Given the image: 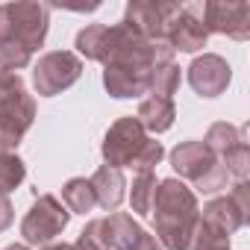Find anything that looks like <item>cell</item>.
Instances as JSON below:
<instances>
[{
	"label": "cell",
	"instance_id": "cell-25",
	"mask_svg": "<svg viewBox=\"0 0 250 250\" xmlns=\"http://www.w3.org/2000/svg\"><path fill=\"white\" fill-rule=\"evenodd\" d=\"M42 250H74V244H68V241H53V244H47V247H42Z\"/></svg>",
	"mask_w": 250,
	"mask_h": 250
},
{
	"label": "cell",
	"instance_id": "cell-12",
	"mask_svg": "<svg viewBox=\"0 0 250 250\" xmlns=\"http://www.w3.org/2000/svg\"><path fill=\"white\" fill-rule=\"evenodd\" d=\"M200 218L206 224H215L218 229H224L227 235L238 232L241 227H247L250 221V186L247 183H235L224 197L209 200L200 209Z\"/></svg>",
	"mask_w": 250,
	"mask_h": 250
},
{
	"label": "cell",
	"instance_id": "cell-13",
	"mask_svg": "<svg viewBox=\"0 0 250 250\" xmlns=\"http://www.w3.org/2000/svg\"><path fill=\"white\" fill-rule=\"evenodd\" d=\"M200 21L206 33H218L235 42L250 39V3H244V0H209V3H203Z\"/></svg>",
	"mask_w": 250,
	"mask_h": 250
},
{
	"label": "cell",
	"instance_id": "cell-5",
	"mask_svg": "<svg viewBox=\"0 0 250 250\" xmlns=\"http://www.w3.org/2000/svg\"><path fill=\"white\" fill-rule=\"evenodd\" d=\"M50 30V6L21 0V3H0V44H15L36 53Z\"/></svg>",
	"mask_w": 250,
	"mask_h": 250
},
{
	"label": "cell",
	"instance_id": "cell-19",
	"mask_svg": "<svg viewBox=\"0 0 250 250\" xmlns=\"http://www.w3.org/2000/svg\"><path fill=\"white\" fill-rule=\"evenodd\" d=\"M62 203L68 212H77V215H88L97 209V197H94V188L85 177H74L62 186Z\"/></svg>",
	"mask_w": 250,
	"mask_h": 250
},
{
	"label": "cell",
	"instance_id": "cell-3",
	"mask_svg": "<svg viewBox=\"0 0 250 250\" xmlns=\"http://www.w3.org/2000/svg\"><path fill=\"white\" fill-rule=\"evenodd\" d=\"M100 153L109 168H118V171L133 168L139 174V171H153L162 162L165 147H162V142H156L153 136L145 133L136 115H124L106 130Z\"/></svg>",
	"mask_w": 250,
	"mask_h": 250
},
{
	"label": "cell",
	"instance_id": "cell-26",
	"mask_svg": "<svg viewBox=\"0 0 250 250\" xmlns=\"http://www.w3.org/2000/svg\"><path fill=\"white\" fill-rule=\"evenodd\" d=\"M3 250H30L27 244H9V247H3Z\"/></svg>",
	"mask_w": 250,
	"mask_h": 250
},
{
	"label": "cell",
	"instance_id": "cell-7",
	"mask_svg": "<svg viewBox=\"0 0 250 250\" xmlns=\"http://www.w3.org/2000/svg\"><path fill=\"white\" fill-rule=\"evenodd\" d=\"M71 212L65 209V203L53 194H36L33 206L27 209L24 221H21V235L27 247H47L53 244L56 235H62V229L68 227Z\"/></svg>",
	"mask_w": 250,
	"mask_h": 250
},
{
	"label": "cell",
	"instance_id": "cell-14",
	"mask_svg": "<svg viewBox=\"0 0 250 250\" xmlns=\"http://www.w3.org/2000/svg\"><path fill=\"white\" fill-rule=\"evenodd\" d=\"M232 80V68L224 56L218 53H203L188 65V85L200 94V97H218L227 91Z\"/></svg>",
	"mask_w": 250,
	"mask_h": 250
},
{
	"label": "cell",
	"instance_id": "cell-17",
	"mask_svg": "<svg viewBox=\"0 0 250 250\" xmlns=\"http://www.w3.org/2000/svg\"><path fill=\"white\" fill-rule=\"evenodd\" d=\"M88 183H91L94 197H97V206H100L103 212H115V209L124 203V194H127V191H124V188H127L124 171L109 168V165H100Z\"/></svg>",
	"mask_w": 250,
	"mask_h": 250
},
{
	"label": "cell",
	"instance_id": "cell-18",
	"mask_svg": "<svg viewBox=\"0 0 250 250\" xmlns=\"http://www.w3.org/2000/svg\"><path fill=\"white\" fill-rule=\"evenodd\" d=\"M77 56H85L91 62H106L109 56V24H88L77 33Z\"/></svg>",
	"mask_w": 250,
	"mask_h": 250
},
{
	"label": "cell",
	"instance_id": "cell-23",
	"mask_svg": "<svg viewBox=\"0 0 250 250\" xmlns=\"http://www.w3.org/2000/svg\"><path fill=\"white\" fill-rule=\"evenodd\" d=\"M191 250H229V235L224 229H218L215 224H206L200 218L194 241H191Z\"/></svg>",
	"mask_w": 250,
	"mask_h": 250
},
{
	"label": "cell",
	"instance_id": "cell-4",
	"mask_svg": "<svg viewBox=\"0 0 250 250\" xmlns=\"http://www.w3.org/2000/svg\"><path fill=\"white\" fill-rule=\"evenodd\" d=\"M74 250H162V244L130 212H109L85 224Z\"/></svg>",
	"mask_w": 250,
	"mask_h": 250
},
{
	"label": "cell",
	"instance_id": "cell-2",
	"mask_svg": "<svg viewBox=\"0 0 250 250\" xmlns=\"http://www.w3.org/2000/svg\"><path fill=\"white\" fill-rule=\"evenodd\" d=\"M153 238L162 244V250H191L197 224H200V206L197 194L177 177L159 180L153 194Z\"/></svg>",
	"mask_w": 250,
	"mask_h": 250
},
{
	"label": "cell",
	"instance_id": "cell-10",
	"mask_svg": "<svg viewBox=\"0 0 250 250\" xmlns=\"http://www.w3.org/2000/svg\"><path fill=\"white\" fill-rule=\"evenodd\" d=\"M36 121V100L27 91V83L15 71L0 68V124L24 139Z\"/></svg>",
	"mask_w": 250,
	"mask_h": 250
},
{
	"label": "cell",
	"instance_id": "cell-24",
	"mask_svg": "<svg viewBox=\"0 0 250 250\" xmlns=\"http://www.w3.org/2000/svg\"><path fill=\"white\" fill-rule=\"evenodd\" d=\"M12 218H15V209H12L9 197H6V194H0V232L12 227Z\"/></svg>",
	"mask_w": 250,
	"mask_h": 250
},
{
	"label": "cell",
	"instance_id": "cell-21",
	"mask_svg": "<svg viewBox=\"0 0 250 250\" xmlns=\"http://www.w3.org/2000/svg\"><path fill=\"white\" fill-rule=\"evenodd\" d=\"M180 83H183V71H180V65H177V62H165V65H159V68L153 71V80H150V91H147V94H156V97H168V100H174Z\"/></svg>",
	"mask_w": 250,
	"mask_h": 250
},
{
	"label": "cell",
	"instance_id": "cell-11",
	"mask_svg": "<svg viewBox=\"0 0 250 250\" xmlns=\"http://www.w3.org/2000/svg\"><path fill=\"white\" fill-rule=\"evenodd\" d=\"M180 6L183 3H168V0H133L124 9L121 24L145 42H165L168 27L180 12Z\"/></svg>",
	"mask_w": 250,
	"mask_h": 250
},
{
	"label": "cell",
	"instance_id": "cell-6",
	"mask_svg": "<svg viewBox=\"0 0 250 250\" xmlns=\"http://www.w3.org/2000/svg\"><path fill=\"white\" fill-rule=\"evenodd\" d=\"M171 168L180 174V180L191 183V191L197 194H215L221 188H227L229 174L227 168L218 162V156L203 145V142H180L171 150Z\"/></svg>",
	"mask_w": 250,
	"mask_h": 250
},
{
	"label": "cell",
	"instance_id": "cell-1",
	"mask_svg": "<svg viewBox=\"0 0 250 250\" xmlns=\"http://www.w3.org/2000/svg\"><path fill=\"white\" fill-rule=\"evenodd\" d=\"M174 62L168 42H145L124 24L109 27V56L103 62V85L112 97L130 100L150 91L153 71Z\"/></svg>",
	"mask_w": 250,
	"mask_h": 250
},
{
	"label": "cell",
	"instance_id": "cell-15",
	"mask_svg": "<svg viewBox=\"0 0 250 250\" xmlns=\"http://www.w3.org/2000/svg\"><path fill=\"white\" fill-rule=\"evenodd\" d=\"M165 42L171 44V50L177 53H197V50H203L206 47V42H209V33H206V27H203V21H200V15H197V9L194 6H180V12L174 15V21H171V27H168V36H165Z\"/></svg>",
	"mask_w": 250,
	"mask_h": 250
},
{
	"label": "cell",
	"instance_id": "cell-22",
	"mask_svg": "<svg viewBox=\"0 0 250 250\" xmlns=\"http://www.w3.org/2000/svg\"><path fill=\"white\" fill-rule=\"evenodd\" d=\"M27 180V165L18 153H0V194L15 191Z\"/></svg>",
	"mask_w": 250,
	"mask_h": 250
},
{
	"label": "cell",
	"instance_id": "cell-16",
	"mask_svg": "<svg viewBox=\"0 0 250 250\" xmlns=\"http://www.w3.org/2000/svg\"><path fill=\"white\" fill-rule=\"evenodd\" d=\"M136 121L145 127V133H147V136L168 133V130L174 127V121H177V106H174V100H168V97L147 94V97L139 103Z\"/></svg>",
	"mask_w": 250,
	"mask_h": 250
},
{
	"label": "cell",
	"instance_id": "cell-9",
	"mask_svg": "<svg viewBox=\"0 0 250 250\" xmlns=\"http://www.w3.org/2000/svg\"><path fill=\"white\" fill-rule=\"evenodd\" d=\"M83 77V59L74 50H50L33 65V88L39 97H53Z\"/></svg>",
	"mask_w": 250,
	"mask_h": 250
},
{
	"label": "cell",
	"instance_id": "cell-8",
	"mask_svg": "<svg viewBox=\"0 0 250 250\" xmlns=\"http://www.w3.org/2000/svg\"><path fill=\"white\" fill-rule=\"evenodd\" d=\"M203 145L218 156V162L227 168L229 180L235 183H247L250 174V147H247V133L244 127H235V124L218 121L206 130Z\"/></svg>",
	"mask_w": 250,
	"mask_h": 250
},
{
	"label": "cell",
	"instance_id": "cell-20",
	"mask_svg": "<svg viewBox=\"0 0 250 250\" xmlns=\"http://www.w3.org/2000/svg\"><path fill=\"white\" fill-rule=\"evenodd\" d=\"M156 174L153 171H139L133 177V191H130V206L136 215H150L153 194H156Z\"/></svg>",
	"mask_w": 250,
	"mask_h": 250
}]
</instances>
